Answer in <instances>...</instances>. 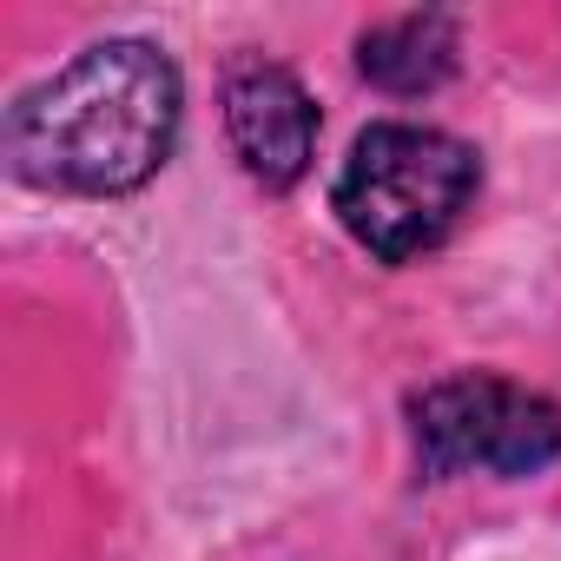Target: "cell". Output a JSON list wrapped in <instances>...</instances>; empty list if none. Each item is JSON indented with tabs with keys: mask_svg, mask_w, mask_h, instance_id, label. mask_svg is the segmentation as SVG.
I'll use <instances>...</instances> for the list:
<instances>
[{
	"mask_svg": "<svg viewBox=\"0 0 561 561\" xmlns=\"http://www.w3.org/2000/svg\"><path fill=\"white\" fill-rule=\"evenodd\" d=\"M185 126V80L159 41L119 34L73 54L8 106L0 152L21 185L73 198H126L152 185Z\"/></svg>",
	"mask_w": 561,
	"mask_h": 561,
	"instance_id": "cell-1",
	"label": "cell"
},
{
	"mask_svg": "<svg viewBox=\"0 0 561 561\" xmlns=\"http://www.w3.org/2000/svg\"><path fill=\"white\" fill-rule=\"evenodd\" d=\"M482 198V159L469 139L416 119H377L351 139L331 211L377 264H416L456 238Z\"/></svg>",
	"mask_w": 561,
	"mask_h": 561,
	"instance_id": "cell-2",
	"label": "cell"
},
{
	"mask_svg": "<svg viewBox=\"0 0 561 561\" xmlns=\"http://www.w3.org/2000/svg\"><path fill=\"white\" fill-rule=\"evenodd\" d=\"M423 482L495 476L522 482L561 462V403L502 370H449L403 403Z\"/></svg>",
	"mask_w": 561,
	"mask_h": 561,
	"instance_id": "cell-3",
	"label": "cell"
},
{
	"mask_svg": "<svg viewBox=\"0 0 561 561\" xmlns=\"http://www.w3.org/2000/svg\"><path fill=\"white\" fill-rule=\"evenodd\" d=\"M318 126H324L318 119V100H311V87L291 67L244 60L225 80V139H231V159L264 192H291L311 172Z\"/></svg>",
	"mask_w": 561,
	"mask_h": 561,
	"instance_id": "cell-4",
	"label": "cell"
},
{
	"mask_svg": "<svg viewBox=\"0 0 561 561\" xmlns=\"http://www.w3.org/2000/svg\"><path fill=\"white\" fill-rule=\"evenodd\" d=\"M462 60V21L449 8H410L357 34V73L390 100H423L449 87Z\"/></svg>",
	"mask_w": 561,
	"mask_h": 561,
	"instance_id": "cell-5",
	"label": "cell"
}]
</instances>
